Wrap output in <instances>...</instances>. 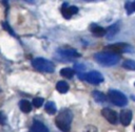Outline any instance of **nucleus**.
<instances>
[{
	"instance_id": "obj_1",
	"label": "nucleus",
	"mask_w": 135,
	"mask_h": 132,
	"mask_svg": "<svg viewBox=\"0 0 135 132\" xmlns=\"http://www.w3.org/2000/svg\"><path fill=\"white\" fill-rule=\"evenodd\" d=\"M72 118H73V114H72L71 110L63 109L59 112V114L57 115V117L55 119L56 126L63 132H70Z\"/></svg>"
},
{
	"instance_id": "obj_2",
	"label": "nucleus",
	"mask_w": 135,
	"mask_h": 132,
	"mask_svg": "<svg viewBox=\"0 0 135 132\" xmlns=\"http://www.w3.org/2000/svg\"><path fill=\"white\" fill-rule=\"evenodd\" d=\"M94 58L99 64H101L103 66H114L120 60V56L118 53H113L110 51L98 52L94 56Z\"/></svg>"
},
{
	"instance_id": "obj_3",
	"label": "nucleus",
	"mask_w": 135,
	"mask_h": 132,
	"mask_svg": "<svg viewBox=\"0 0 135 132\" xmlns=\"http://www.w3.org/2000/svg\"><path fill=\"white\" fill-rule=\"evenodd\" d=\"M32 65L35 69L42 71V72H53L54 71V64L43 58H36L32 61Z\"/></svg>"
},
{
	"instance_id": "obj_4",
	"label": "nucleus",
	"mask_w": 135,
	"mask_h": 132,
	"mask_svg": "<svg viewBox=\"0 0 135 132\" xmlns=\"http://www.w3.org/2000/svg\"><path fill=\"white\" fill-rule=\"evenodd\" d=\"M108 97L114 105H116L118 107H122L128 104L127 96L118 90H110L108 93Z\"/></svg>"
},
{
	"instance_id": "obj_5",
	"label": "nucleus",
	"mask_w": 135,
	"mask_h": 132,
	"mask_svg": "<svg viewBox=\"0 0 135 132\" xmlns=\"http://www.w3.org/2000/svg\"><path fill=\"white\" fill-rule=\"evenodd\" d=\"M79 79L90 83V84H93V85H97V84H100L102 81H103V76L100 72L98 71H90V72H86V73H81L79 74Z\"/></svg>"
},
{
	"instance_id": "obj_6",
	"label": "nucleus",
	"mask_w": 135,
	"mask_h": 132,
	"mask_svg": "<svg viewBox=\"0 0 135 132\" xmlns=\"http://www.w3.org/2000/svg\"><path fill=\"white\" fill-rule=\"evenodd\" d=\"M107 50H111L110 52L117 53V52H130L132 51V47L129 44L126 43H116V44H111L105 47Z\"/></svg>"
},
{
	"instance_id": "obj_7",
	"label": "nucleus",
	"mask_w": 135,
	"mask_h": 132,
	"mask_svg": "<svg viewBox=\"0 0 135 132\" xmlns=\"http://www.w3.org/2000/svg\"><path fill=\"white\" fill-rule=\"evenodd\" d=\"M101 114H102V116L109 122V123H111V124H117V122H118V116H117V113L114 111V110H112V109H110V108H104V109H102V111H101Z\"/></svg>"
},
{
	"instance_id": "obj_8",
	"label": "nucleus",
	"mask_w": 135,
	"mask_h": 132,
	"mask_svg": "<svg viewBox=\"0 0 135 132\" xmlns=\"http://www.w3.org/2000/svg\"><path fill=\"white\" fill-rule=\"evenodd\" d=\"M132 120V112L129 109H123L120 112V122L123 126H128Z\"/></svg>"
},
{
	"instance_id": "obj_9",
	"label": "nucleus",
	"mask_w": 135,
	"mask_h": 132,
	"mask_svg": "<svg viewBox=\"0 0 135 132\" xmlns=\"http://www.w3.org/2000/svg\"><path fill=\"white\" fill-rule=\"evenodd\" d=\"M61 13H62L63 17H65L66 19H69L73 15H75V14L78 13V8H77V6H74V5H72V6H62Z\"/></svg>"
},
{
	"instance_id": "obj_10",
	"label": "nucleus",
	"mask_w": 135,
	"mask_h": 132,
	"mask_svg": "<svg viewBox=\"0 0 135 132\" xmlns=\"http://www.w3.org/2000/svg\"><path fill=\"white\" fill-rule=\"evenodd\" d=\"M31 132H49L47 128L39 120H34L32 128H31Z\"/></svg>"
},
{
	"instance_id": "obj_11",
	"label": "nucleus",
	"mask_w": 135,
	"mask_h": 132,
	"mask_svg": "<svg viewBox=\"0 0 135 132\" xmlns=\"http://www.w3.org/2000/svg\"><path fill=\"white\" fill-rule=\"evenodd\" d=\"M90 29H91L92 34L97 36V37H102V36H105V34H107L105 28H103V27H101L99 25H96V24H92Z\"/></svg>"
},
{
	"instance_id": "obj_12",
	"label": "nucleus",
	"mask_w": 135,
	"mask_h": 132,
	"mask_svg": "<svg viewBox=\"0 0 135 132\" xmlns=\"http://www.w3.org/2000/svg\"><path fill=\"white\" fill-rule=\"evenodd\" d=\"M62 57H66L69 59H73V58H78L80 57V54L75 50V49H60L58 51Z\"/></svg>"
},
{
	"instance_id": "obj_13",
	"label": "nucleus",
	"mask_w": 135,
	"mask_h": 132,
	"mask_svg": "<svg viewBox=\"0 0 135 132\" xmlns=\"http://www.w3.org/2000/svg\"><path fill=\"white\" fill-rule=\"evenodd\" d=\"M19 107L21 109V111H23L24 113H27V112H31L32 110V105L28 101L26 100H22L20 103H19Z\"/></svg>"
},
{
	"instance_id": "obj_14",
	"label": "nucleus",
	"mask_w": 135,
	"mask_h": 132,
	"mask_svg": "<svg viewBox=\"0 0 135 132\" xmlns=\"http://www.w3.org/2000/svg\"><path fill=\"white\" fill-rule=\"evenodd\" d=\"M56 89H57L58 92H60V93H65V92H68V90H69V84H68L66 82H64V81H60V82L57 83Z\"/></svg>"
},
{
	"instance_id": "obj_15",
	"label": "nucleus",
	"mask_w": 135,
	"mask_h": 132,
	"mask_svg": "<svg viewBox=\"0 0 135 132\" xmlns=\"http://www.w3.org/2000/svg\"><path fill=\"white\" fill-rule=\"evenodd\" d=\"M118 30H119V26L117 25V24H115V25H111L108 29H107V37L109 38V39H111L112 37H114L117 32H118Z\"/></svg>"
},
{
	"instance_id": "obj_16",
	"label": "nucleus",
	"mask_w": 135,
	"mask_h": 132,
	"mask_svg": "<svg viewBox=\"0 0 135 132\" xmlns=\"http://www.w3.org/2000/svg\"><path fill=\"white\" fill-rule=\"evenodd\" d=\"M92 95H93L94 100H95L96 102H98V103H102V102L105 101V95H104L102 92H100V91L95 90V91H93Z\"/></svg>"
},
{
	"instance_id": "obj_17",
	"label": "nucleus",
	"mask_w": 135,
	"mask_h": 132,
	"mask_svg": "<svg viewBox=\"0 0 135 132\" xmlns=\"http://www.w3.org/2000/svg\"><path fill=\"white\" fill-rule=\"evenodd\" d=\"M60 74H61L62 76L66 78V79H71V78H73V75H74V70H73L72 68L66 67V68H63V69L60 70Z\"/></svg>"
},
{
	"instance_id": "obj_18",
	"label": "nucleus",
	"mask_w": 135,
	"mask_h": 132,
	"mask_svg": "<svg viewBox=\"0 0 135 132\" xmlns=\"http://www.w3.org/2000/svg\"><path fill=\"white\" fill-rule=\"evenodd\" d=\"M45 111L49 113V114H54L56 111H57V108H56V105H55V103H53V102H47L46 104H45Z\"/></svg>"
},
{
	"instance_id": "obj_19",
	"label": "nucleus",
	"mask_w": 135,
	"mask_h": 132,
	"mask_svg": "<svg viewBox=\"0 0 135 132\" xmlns=\"http://www.w3.org/2000/svg\"><path fill=\"white\" fill-rule=\"evenodd\" d=\"M122 67L129 70H135V61L133 60H126L122 63Z\"/></svg>"
},
{
	"instance_id": "obj_20",
	"label": "nucleus",
	"mask_w": 135,
	"mask_h": 132,
	"mask_svg": "<svg viewBox=\"0 0 135 132\" xmlns=\"http://www.w3.org/2000/svg\"><path fill=\"white\" fill-rule=\"evenodd\" d=\"M126 8H127V13L130 15L133 12H135V1L134 2H127L126 3Z\"/></svg>"
},
{
	"instance_id": "obj_21",
	"label": "nucleus",
	"mask_w": 135,
	"mask_h": 132,
	"mask_svg": "<svg viewBox=\"0 0 135 132\" xmlns=\"http://www.w3.org/2000/svg\"><path fill=\"white\" fill-rule=\"evenodd\" d=\"M42 104H43V98H42V97H35V98L33 100V105H34L36 108L41 107Z\"/></svg>"
},
{
	"instance_id": "obj_22",
	"label": "nucleus",
	"mask_w": 135,
	"mask_h": 132,
	"mask_svg": "<svg viewBox=\"0 0 135 132\" xmlns=\"http://www.w3.org/2000/svg\"><path fill=\"white\" fill-rule=\"evenodd\" d=\"M83 132H98V131H97V128H96L95 126L89 125V126H86V127L84 128Z\"/></svg>"
},
{
	"instance_id": "obj_23",
	"label": "nucleus",
	"mask_w": 135,
	"mask_h": 132,
	"mask_svg": "<svg viewBox=\"0 0 135 132\" xmlns=\"http://www.w3.org/2000/svg\"><path fill=\"white\" fill-rule=\"evenodd\" d=\"M6 123V117L3 112H0V125H4Z\"/></svg>"
}]
</instances>
